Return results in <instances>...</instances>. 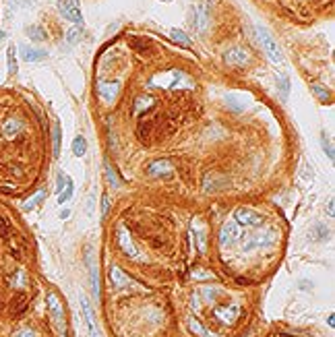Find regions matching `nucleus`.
I'll use <instances>...</instances> for the list:
<instances>
[{
	"instance_id": "1",
	"label": "nucleus",
	"mask_w": 335,
	"mask_h": 337,
	"mask_svg": "<svg viewBox=\"0 0 335 337\" xmlns=\"http://www.w3.org/2000/svg\"><path fill=\"white\" fill-rule=\"evenodd\" d=\"M168 39L122 33L95 60L91 116L106 170L135 193L186 203L263 197L298 166L281 106L238 71Z\"/></svg>"
},
{
	"instance_id": "2",
	"label": "nucleus",
	"mask_w": 335,
	"mask_h": 337,
	"mask_svg": "<svg viewBox=\"0 0 335 337\" xmlns=\"http://www.w3.org/2000/svg\"><path fill=\"white\" fill-rule=\"evenodd\" d=\"M0 337H71L66 306L39 273L21 215L0 199Z\"/></svg>"
},
{
	"instance_id": "3",
	"label": "nucleus",
	"mask_w": 335,
	"mask_h": 337,
	"mask_svg": "<svg viewBox=\"0 0 335 337\" xmlns=\"http://www.w3.org/2000/svg\"><path fill=\"white\" fill-rule=\"evenodd\" d=\"M52 157V126L44 104L27 89L0 85V199L33 195Z\"/></svg>"
},
{
	"instance_id": "4",
	"label": "nucleus",
	"mask_w": 335,
	"mask_h": 337,
	"mask_svg": "<svg viewBox=\"0 0 335 337\" xmlns=\"http://www.w3.org/2000/svg\"><path fill=\"white\" fill-rule=\"evenodd\" d=\"M257 33H259V37H261V44H263V48H265V52H267V56L271 58L275 64H281L283 56H281V50H279L278 42L273 39V35H271L265 27H261V25L257 27Z\"/></svg>"
},
{
	"instance_id": "5",
	"label": "nucleus",
	"mask_w": 335,
	"mask_h": 337,
	"mask_svg": "<svg viewBox=\"0 0 335 337\" xmlns=\"http://www.w3.org/2000/svg\"><path fill=\"white\" fill-rule=\"evenodd\" d=\"M58 8H60V13H62L64 19L73 21L79 27L83 25V13H81V4H79V0H58Z\"/></svg>"
},
{
	"instance_id": "6",
	"label": "nucleus",
	"mask_w": 335,
	"mask_h": 337,
	"mask_svg": "<svg viewBox=\"0 0 335 337\" xmlns=\"http://www.w3.org/2000/svg\"><path fill=\"white\" fill-rule=\"evenodd\" d=\"M21 56H23V60H27V62H37V60H44L46 52L44 50H35V48H31V46H21Z\"/></svg>"
},
{
	"instance_id": "7",
	"label": "nucleus",
	"mask_w": 335,
	"mask_h": 337,
	"mask_svg": "<svg viewBox=\"0 0 335 337\" xmlns=\"http://www.w3.org/2000/svg\"><path fill=\"white\" fill-rule=\"evenodd\" d=\"M170 37H172V42H176L178 46H184V48H193V39L186 35L182 29H172L170 31Z\"/></svg>"
},
{
	"instance_id": "8",
	"label": "nucleus",
	"mask_w": 335,
	"mask_h": 337,
	"mask_svg": "<svg viewBox=\"0 0 335 337\" xmlns=\"http://www.w3.org/2000/svg\"><path fill=\"white\" fill-rule=\"evenodd\" d=\"M83 304V312H85V321H87V327H89V333L91 337H97V331H95V323H93V312H91V306H89V300L83 298L81 300Z\"/></svg>"
},
{
	"instance_id": "9",
	"label": "nucleus",
	"mask_w": 335,
	"mask_h": 337,
	"mask_svg": "<svg viewBox=\"0 0 335 337\" xmlns=\"http://www.w3.org/2000/svg\"><path fill=\"white\" fill-rule=\"evenodd\" d=\"M6 62H8V75H17V48L8 46L6 50Z\"/></svg>"
},
{
	"instance_id": "10",
	"label": "nucleus",
	"mask_w": 335,
	"mask_h": 337,
	"mask_svg": "<svg viewBox=\"0 0 335 337\" xmlns=\"http://www.w3.org/2000/svg\"><path fill=\"white\" fill-rule=\"evenodd\" d=\"M73 153L77 157H83L87 153V141H85L83 135H77L75 137V141H73Z\"/></svg>"
},
{
	"instance_id": "11",
	"label": "nucleus",
	"mask_w": 335,
	"mask_h": 337,
	"mask_svg": "<svg viewBox=\"0 0 335 337\" xmlns=\"http://www.w3.org/2000/svg\"><path fill=\"white\" fill-rule=\"evenodd\" d=\"M310 89H312L314 95H317L323 104H331V91H329L327 87H323V85H310Z\"/></svg>"
},
{
	"instance_id": "12",
	"label": "nucleus",
	"mask_w": 335,
	"mask_h": 337,
	"mask_svg": "<svg viewBox=\"0 0 335 337\" xmlns=\"http://www.w3.org/2000/svg\"><path fill=\"white\" fill-rule=\"evenodd\" d=\"M27 33L31 35V39H35V42H42V39H46V33H44L39 27H29Z\"/></svg>"
},
{
	"instance_id": "13",
	"label": "nucleus",
	"mask_w": 335,
	"mask_h": 337,
	"mask_svg": "<svg viewBox=\"0 0 335 337\" xmlns=\"http://www.w3.org/2000/svg\"><path fill=\"white\" fill-rule=\"evenodd\" d=\"M108 213H110V195H104V199H102V215L108 217Z\"/></svg>"
},
{
	"instance_id": "14",
	"label": "nucleus",
	"mask_w": 335,
	"mask_h": 337,
	"mask_svg": "<svg viewBox=\"0 0 335 337\" xmlns=\"http://www.w3.org/2000/svg\"><path fill=\"white\" fill-rule=\"evenodd\" d=\"M162 2H170V0H162Z\"/></svg>"
}]
</instances>
